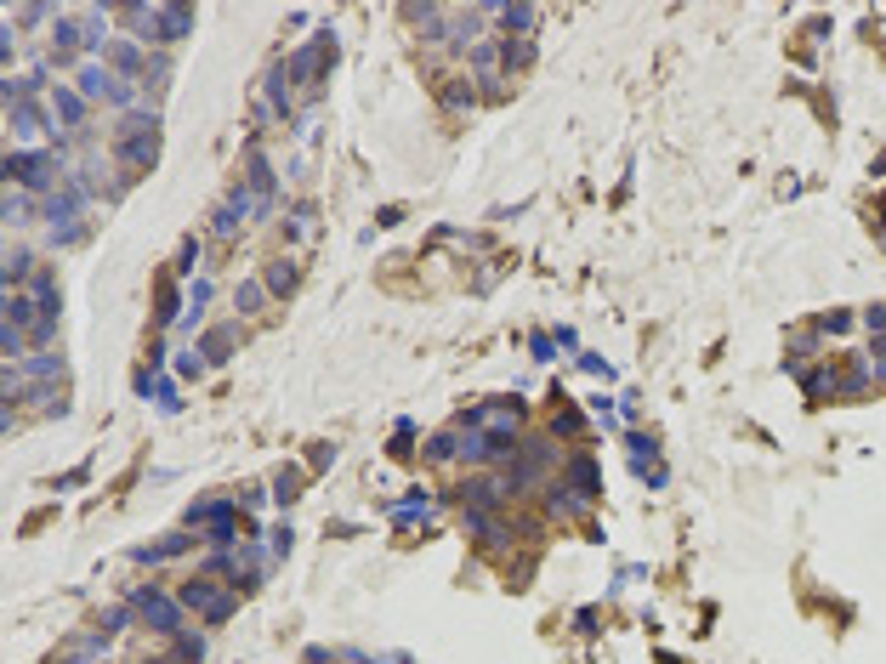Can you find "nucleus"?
Wrapping results in <instances>:
<instances>
[{
    "mask_svg": "<svg viewBox=\"0 0 886 664\" xmlns=\"http://www.w3.org/2000/svg\"><path fill=\"white\" fill-rule=\"evenodd\" d=\"M239 307H262V284H245V290H239Z\"/></svg>",
    "mask_w": 886,
    "mask_h": 664,
    "instance_id": "nucleus-2",
    "label": "nucleus"
},
{
    "mask_svg": "<svg viewBox=\"0 0 886 664\" xmlns=\"http://www.w3.org/2000/svg\"><path fill=\"white\" fill-rule=\"evenodd\" d=\"M267 290H273V296H290V290H296V262L273 256V262H267Z\"/></svg>",
    "mask_w": 886,
    "mask_h": 664,
    "instance_id": "nucleus-1",
    "label": "nucleus"
}]
</instances>
